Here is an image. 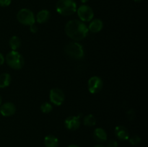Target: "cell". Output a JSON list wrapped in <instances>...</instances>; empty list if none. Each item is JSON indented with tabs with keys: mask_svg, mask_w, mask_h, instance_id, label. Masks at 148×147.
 <instances>
[{
	"mask_svg": "<svg viewBox=\"0 0 148 147\" xmlns=\"http://www.w3.org/2000/svg\"><path fill=\"white\" fill-rule=\"evenodd\" d=\"M16 111V107L12 102H5L0 108V113L4 117L12 116Z\"/></svg>",
	"mask_w": 148,
	"mask_h": 147,
	"instance_id": "obj_10",
	"label": "cell"
},
{
	"mask_svg": "<svg viewBox=\"0 0 148 147\" xmlns=\"http://www.w3.org/2000/svg\"><path fill=\"white\" fill-rule=\"evenodd\" d=\"M30 32H31V33H36L38 32L37 26H36L35 24H31V25H30Z\"/></svg>",
	"mask_w": 148,
	"mask_h": 147,
	"instance_id": "obj_24",
	"label": "cell"
},
{
	"mask_svg": "<svg viewBox=\"0 0 148 147\" xmlns=\"http://www.w3.org/2000/svg\"><path fill=\"white\" fill-rule=\"evenodd\" d=\"M1 100H2V99H1V95H0V105H1Z\"/></svg>",
	"mask_w": 148,
	"mask_h": 147,
	"instance_id": "obj_30",
	"label": "cell"
},
{
	"mask_svg": "<svg viewBox=\"0 0 148 147\" xmlns=\"http://www.w3.org/2000/svg\"><path fill=\"white\" fill-rule=\"evenodd\" d=\"M17 19L18 22L24 25H31L35 24L36 17L31 10L28 9H21L17 14Z\"/></svg>",
	"mask_w": 148,
	"mask_h": 147,
	"instance_id": "obj_5",
	"label": "cell"
},
{
	"mask_svg": "<svg viewBox=\"0 0 148 147\" xmlns=\"http://www.w3.org/2000/svg\"><path fill=\"white\" fill-rule=\"evenodd\" d=\"M129 141H130V143L132 145L137 146L140 144V142H141V138L139 135H135L132 136L131 138H129Z\"/></svg>",
	"mask_w": 148,
	"mask_h": 147,
	"instance_id": "obj_20",
	"label": "cell"
},
{
	"mask_svg": "<svg viewBox=\"0 0 148 147\" xmlns=\"http://www.w3.org/2000/svg\"><path fill=\"white\" fill-rule=\"evenodd\" d=\"M6 62L10 67L16 70L22 69L25 64L24 58L17 50H12L7 53Z\"/></svg>",
	"mask_w": 148,
	"mask_h": 147,
	"instance_id": "obj_3",
	"label": "cell"
},
{
	"mask_svg": "<svg viewBox=\"0 0 148 147\" xmlns=\"http://www.w3.org/2000/svg\"><path fill=\"white\" fill-rule=\"evenodd\" d=\"M88 31L87 25L81 20H70L65 25L66 35L75 41H79L85 39L88 35Z\"/></svg>",
	"mask_w": 148,
	"mask_h": 147,
	"instance_id": "obj_1",
	"label": "cell"
},
{
	"mask_svg": "<svg viewBox=\"0 0 148 147\" xmlns=\"http://www.w3.org/2000/svg\"><path fill=\"white\" fill-rule=\"evenodd\" d=\"M83 123L84 125L88 127L94 126L96 123V119L92 114H88L83 118Z\"/></svg>",
	"mask_w": 148,
	"mask_h": 147,
	"instance_id": "obj_18",
	"label": "cell"
},
{
	"mask_svg": "<svg viewBox=\"0 0 148 147\" xmlns=\"http://www.w3.org/2000/svg\"><path fill=\"white\" fill-rule=\"evenodd\" d=\"M68 147H79V146L75 145V144H72V145H69Z\"/></svg>",
	"mask_w": 148,
	"mask_h": 147,
	"instance_id": "obj_27",
	"label": "cell"
},
{
	"mask_svg": "<svg viewBox=\"0 0 148 147\" xmlns=\"http://www.w3.org/2000/svg\"><path fill=\"white\" fill-rule=\"evenodd\" d=\"M134 1H136V2H140L141 1H143V0H134Z\"/></svg>",
	"mask_w": 148,
	"mask_h": 147,
	"instance_id": "obj_29",
	"label": "cell"
},
{
	"mask_svg": "<svg viewBox=\"0 0 148 147\" xmlns=\"http://www.w3.org/2000/svg\"><path fill=\"white\" fill-rule=\"evenodd\" d=\"M52 110H53V106L49 102H45L40 105V110L43 113H49L50 112H51Z\"/></svg>",
	"mask_w": 148,
	"mask_h": 147,
	"instance_id": "obj_19",
	"label": "cell"
},
{
	"mask_svg": "<svg viewBox=\"0 0 148 147\" xmlns=\"http://www.w3.org/2000/svg\"><path fill=\"white\" fill-rule=\"evenodd\" d=\"M77 14L82 22H90L94 17V12L90 6L82 4L78 9H77Z\"/></svg>",
	"mask_w": 148,
	"mask_h": 147,
	"instance_id": "obj_6",
	"label": "cell"
},
{
	"mask_svg": "<svg viewBox=\"0 0 148 147\" xmlns=\"http://www.w3.org/2000/svg\"><path fill=\"white\" fill-rule=\"evenodd\" d=\"M94 139L98 143H104L107 141V133L104 129L101 128H95L93 132Z\"/></svg>",
	"mask_w": 148,
	"mask_h": 147,
	"instance_id": "obj_13",
	"label": "cell"
},
{
	"mask_svg": "<svg viewBox=\"0 0 148 147\" xmlns=\"http://www.w3.org/2000/svg\"><path fill=\"white\" fill-rule=\"evenodd\" d=\"M94 147H106V146H104L101 145V144H97V145H95Z\"/></svg>",
	"mask_w": 148,
	"mask_h": 147,
	"instance_id": "obj_26",
	"label": "cell"
},
{
	"mask_svg": "<svg viewBox=\"0 0 148 147\" xmlns=\"http://www.w3.org/2000/svg\"><path fill=\"white\" fill-rule=\"evenodd\" d=\"M56 11L63 16H69L77 12V4L74 0H59L56 5Z\"/></svg>",
	"mask_w": 148,
	"mask_h": 147,
	"instance_id": "obj_2",
	"label": "cell"
},
{
	"mask_svg": "<svg viewBox=\"0 0 148 147\" xmlns=\"http://www.w3.org/2000/svg\"><path fill=\"white\" fill-rule=\"evenodd\" d=\"M64 52L69 58L75 60H79L84 57L83 47L77 42H72L66 45Z\"/></svg>",
	"mask_w": 148,
	"mask_h": 147,
	"instance_id": "obj_4",
	"label": "cell"
},
{
	"mask_svg": "<svg viewBox=\"0 0 148 147\" xmlns=\"http://www.w3.org/2000/svg\"><path fill=\"white\" fill-rule=\"evenodd\" d=\"M9 43H10V46L12 48V50H17L21 46V40L17 36H12L10 38Z\"/></svg>",
	"mask_w": 148,
	"mask_h": 147,
	"instance_id": "obj_17",
	"label": "cell"
},
{
	"mask_svg": "<svg viewBox=\"0 0 148 147\" xmlns=\"http://www.w3.org/2000/svg\"><path fill=\"white\" fill-rule=\"evenodd\" d=\"M118 146V142L116 140H109L107 142L106 147H117Z\"/></svg>",
	"mask_w": 148,
	"mask_h": 147,
	"instance_id": "obj_22",
	"label": "cell"
},
{
	"mask_svg": "<svg viewBox=\"0 0 148 147\" xmlns=\"http://www.w3.org/2000/svg\"><path fill=\"white\" fill-rule=\"evenodd\" d=\"M44 145L46 147H58L59 140L53 135H48L44 138Z\"/></svg>",
	"mask_w": 148,
	"mask_h": 147,
	"instance_id": "obj_15",
	"label": "cell"
},
{
	"mask_svg": "<svg viewBox=\"0 0 148 147\" xmlns=\"http://www.w3.org/2000/svg\"><path fill=\"white\" fill-rule=\"evenodd\" d=\"M114 133L116 138L121 141H127L130 138V133L128 130L123 125H118L116 127Z\"/></svg>",
	"mask_w": 148,
	"mask_h": 147,
	"instance_id": "obj_11",
	"label": "cell"
},
{
	"mask_svg": "<svg viewBox=\"0 0 148 147\" xmlns=\"http://www.w3.org/2000/svg\"><path fill=\"white\" fill-rule=\"evenodd\" d=\"M4 61H5V59H4V56L2 55V53H0V66L4 63Z\"/></svg>",
	"mask_w": 148,
	"mask_h": 147,
	"instance_id": "obj_25",
	"label": "cell"
},
{
	"mask_svg": "<svg viewBox=\"0 0 148 147\" xmlns=\"http://www.w3.org/2000/svg\"><path fill=\"white\" fill-rule=\"evenodd\" d=\"M103 82L102 79L99 76H92L88 80V88L90 93H98L103 89Z\"/></svg>",
	"mask_w": 148,
	"mask_h": 147,
	"instance_id": "obj_7",
	"label": "cell"
},
{
	"mask_svg": "<svg viewBox=\"0 0 148 147\" xmlns=\"http://www.w3.org/2000/svg\"><path fill=\"white\" fill-rule=\"evenodd\" d=\"M82 114H79L78 116H69L66 118L64 121V125L68 130L76 131L80 126V118Z\"/></svg>",
	"mask_w": 148,
	"mask_h": 147,
	"instance_id": "obj_9",
	"label": "cell"
},
{
	"mask_svg": "<svg viewBox=\"0 0 148 147\" xmlns=\"http://www.w3.org/2000/svg\"><path fill=\"white\" fill-rule=\"evenodd\" d=\"M0 115H1V113H0Z\"/></svg>",
	"mask_w": 148,
	"mask_h": 147,
	"instance_id": "obj_31",
	"label": "cell"
},
{
	"mask_svg": "<svg viewBox=\"0 0 148 147\" xmlns=\"http://www.w3.org/2000/svg\"><path fill=\"white\" fill-rule=\"evenodd\" d=\"M127 118H129V120H134L136 117L135 112H134V110H132V109L130 110L127 112Z\"/></svg>",
	"mask_w": 148,
	"mask_h": 147,
	"instance_id": "obj_21",
	"label": "cell"
},
{
	"mask_svg": "<svg viewBox=\"0 0 148 147\" xmlns=\"http://www.w3.org/2000/svg\"><path fill=\"white\" fill-rule=\"evenodd\" d=\"M103 27V23L102 20L100 19H95V20H92L90 23L89 26H88V30L92 33H97L101 31Z\"/></svg>",
	"mask_w": 148,
	"mask_h": 147,
	"instance_id": "obj_12",
	"label": "cell"
},
{
	"mask_svg": "<svg viewBox=\"0 0 148 147\" xmlns=\"http://www.w3.org/2000/svg\"><path fill=\"white\" fill-rule=\"evenodd\" d=\"M50 12L47 10H40L36 17V20L40 24L45 23L50 19Z\"/></svg>",
	"mask_w": 148,
	"mask_h": 147,
	"instance_id": "obj_14",
	"label": "cell"
},
{
	"mask_svg": "<svg viewBox=\"0 0 148 147\" xmlns=\"http://www.w3.org/2000/svg\"><path fill=\"white\" fill-rule=\"evenodd\" d=\"M88 1H89V0H80L81 2L84 3V4H85V3H86V2H88Z\"/></svg>",
	"mask_w": 148,
	"mask_h": 147,
	"instance_id": "obj_28",
	"label": "cell"
},
{
	"mask_svg": "<svg viewBox=\"0 0 148 147\" xmlns=\"http://www.w3.org/2000/svg\"><path fill=\"white\" fill-rule=\"evenodd\" d=\"M51 102L56 106H60L65 99V95L63 91L59 88H53L49 94Z\"/></svg>",
	"mask_w": 148,
	"mask_h": 147,
	"instance_id": "obj_8",
	"label": "cell"
},
{
	"mask_svg": "<svg viewBox=\"0 0 148 147\" xmlns=\"http://www.w3.org/2000/svg\"><path fill=\"white\" fill-rule=\"evenodd\" d=\"M12 77L9 74L4 73L0 75V88H5L10 84Z\"/></svg>",
	"mask_w": 148,
	"mask_h": 147,
	"instance_id": "obj_16",
	"label": "cell"
},
{
	"mask_svg": "<svg viewBox=\"0 0 148 147\" xmlns=\"http://www.w3.org/2000/svg\"><path fill=\"white\" fill-rule=\"evenodd\" d=\"M12 0H0V7H8L11 4Z\"/></svg>",
	"mask_w": 148,
	"mask_h": 147,
	"instance_id": "obj_23",
	"label": "cell"
}]
</instances>
